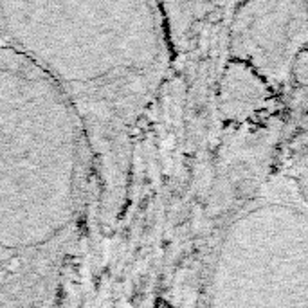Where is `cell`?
<instances>
[{
  "instance_id": "1",
  "label": "cell",
  "mask_w": 308,
  "mask_h": 308,
  "mask_svg": "<svg viewBox=\"0 0 308 308\" xmlns=\"http://www.w3.org/2000/svg\"><path fill=\"white\" fill-rule=\"evenodd\" d=\"M78 119L67 92L37 62L0 51V245L33 247L70 222Z\"/></svg>"
}]
</instances>
